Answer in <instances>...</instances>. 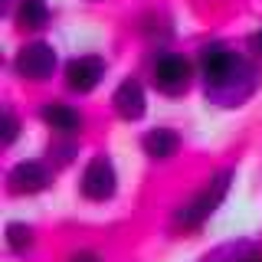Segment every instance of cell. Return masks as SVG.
Listing matches in <instances>:
<instances>
[{"label":"cell","instance_id":"52a82bcc","mask_svg":"<svg viewBox=\"0 0 262 262\" xmlns=\"http://www.w3.org/2000/svg\"><path fill=\"white\" fill-rule=\"evenodd\" d=\"M7 184H10V193H39L49 187V170L39 161H23L10 170Z\"/></svg>","mask_w":262,"mask_h":262},{"label":"cell","instance_id":"3957f363","mask_svg":"<svg viewBox=\"0 0 262 262\" xmlns=\"http://www.w3.org/2000/svg\"><path fill=\"white\" fill-rule=\"evenodd\" d=\"M16 72H20L23 79H33V82H43L53 76V69H56V53H53V46H46V43H30V46H23L20 53H16Z\"/></svg>","mask_w":262,"mask_h":262},{"label":"cell","instance_id":"5b68a950","mask_svg":"<svg viewBox=\"0 0 262 262\" xmlns=\"http://www.w3.org/2000/svg\"><path fill=\"white\" fill-rule=\"evenodd\" d=\"M115 184H118V177H115V167L108 158H92L85 167V174H82V193L89 196V200H108L115 193Z\"/></svg>","mask_w":262,"mask_h":262},{"label":"cell","instance_id":"30bf717a","mask_svg":"<svg viewBox=\"0 0 262 262\" xmlns=\"http://www.w3.org/2000/svg\"><path fill=\"white\" fill-rule=\"evenodd\" d=\"M144 151H147V158H154V161H167V158H174L177 154V147H180V138L174 135V131H167V128H154V131H147L144 135Z\"/></svg>","mask_w":262,"mask_h":262},{"label":"cell","instance_id":"7c38bea8","mask_svg":"<svg viewBox=\"0 0 262 262\" xmlns=\"http://www.w3.org/2000/svg\"><path fill=\"white\" fill-rule=\"evenodd\" d=\"M46 20H49V7H46V0H20V23L27 30H39V27H46Z\"/></svg>","mask_w":262,"mask_h":262},{"label":"cell","instance_id":"9c48e42d","mask_svg":"<svg viewBox=\"0 0 262 262\" xmlns=\"http://www.w3.org/2000/svg\"><path fill=\"white\" fill-rule=\"evenodd\" d=\"M43 121L53 131H62V135H72V131L82 128V115L76 108H69V105H62V102L43 105Z\"/></svg>","mask_w":262,"mask_h":262},{"label":"cell","instance_id":"2e32d148","mask_svg":"<svg viewBox=\"0 0 262 262\" xmlns=\"http://www.w3.org/2000/svg\"><path fill=\"white\" fill-rule=\"evenodd\" d=\"M69 262H98V259L92 256V252H76V256H72Z\"/></svg>","mask_w":262,"mask_h":262},{"label":"cell","instance_id":"9a60e30c","mask_svg":"<svg viewBox=\"0 0 262 262\" xmlns=\"http://www.w3.org/2000/svg\"><path fill=\"white\" fill-rule=\"evenodd\" d=\"M249 46H252V53H259V56H262V30L249 36Z\"/></svg>","mask_w":262,"mask_h":262},{"label":"cell","instance_id":"8fae6325","mask_svg":"<svg viewBox=\"0 0 262 262\" xmlns=\"http://www.w3.org/2000/svg\"><path fill=\"white\" fill-rule=\"evenodd\" d=\"M203 262H262V252L252 243H229L223 249H216Z\"/></svg>","mask_w":262,"mask_h":262},{"label":"cell","instance_id":"6da1fadb","mask_svg":"<svg viewBox=\"0 0 262 262\" xmlns=\"http://www.w3.org/2000/svg\"><path fill=\"white\" fill-rule=\"evenodd\" d=\"M229 177H233L229 170H220V174L213 177L210 184L193 196V200H187L184 207L177 210L174 223H177V226H184V229H196V226H200L213 210L220 207V203H223V196H226V190H229Z\"/></svg>","mask_w":262,"mask_h":262},{"label":"cell","instance_id":"277c9868","mask_svg":"<svg viewBox=\"0 0 262 262\" xmlns=\"http://www.w3.org/2000/svg\"><path fill=\"white\" fill-rule=\"evenodd\" d=\"M154 85L164 95L187 92V85H190V62L180 59V56H170V53L161 56L158 66H154Z\"/></svg>","mask_w":262,"mask_h":262},{"label":"cell","instance_id":"5bb4252c","mask_svg":"<svg viewBox=\"0 0 262 262\" xmlns=\"http://www.w3.org/2000/svg\"><path fill=\"white\" fill-rule=\"evenodd\" d=\"M16 131H20V121H16L13 112H4V144L16 141Z\"/></svg>","mask_w":262,"mask_h":262},{"label":"cell","instance_id":"4fadbf2b","mask_svg":"<svg viewBox=\"0 0 262 262\" xmlns=\"http://www.w3.org/2000/svg\"><path fill=\"white\" fill-rule=\"evenodd\" d=\"M30 243H33V229L30 226H23V223H10V226H7V246H10L13 252H23Z\"/></svg>","mask_w":262,"mask_h":262},{"label":"cell","instance_id":"ba28073f","mask_svg":"<svg viewBox=\"0 0 262 262\" xmlns=\"http://www.w3.org/2000/svg\"><path fill=\"white\" fill-rule=\"evenodd\" d=\"M112 105H115V112H118L125 121H138V118L144 115V108H147V102H144V89L138 85L135 79L121 82L118 92H115V98H112Z\"/></svg>","mask_w":262,"mask_h":262},{"label":"cell","instance_id":"7a4b0ae2","mask_svg":"<svg viewBox=\"0 0 262 262\" xmlns=\"http://www.w3.org/2000/svg\"><path fill=\"white\" fill-rule=\"evenodd\" d=\"M200 72H203V82H207V89L213 92H223L226 85H233V79L246 72V66L236 59V53H229L226 46L213 43L200 53Z\"/></svg>","mask_w":262,"mask_h":262},{"label":"cell","instance_id":"8992f818","mask_svg":"<svg viewBox=\"0 0 262 262\" xmlns=\"http://www.w3.org/2000/svg\"><path fill=\"white\" fill-rule=\"evenodd\" d=\"M105 76V62L98 56H79L66 66V82L72 92H92Z\"/></svg>","mask_w":262,"mask_h":262}]
</instances>
